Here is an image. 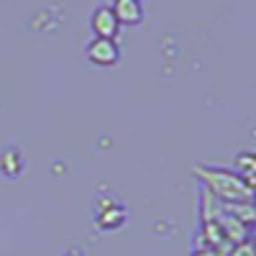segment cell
Returning a JSON list of instances; mask_svg holds the SVG:
<instances>
[{
	"label": "cell",
	"instance_id": "cell-5",
	"mask_svg": "<svg viewBox=\"0 0 256 256\" xmlns=\"http://www.w3.org/2000/svg\"><path fill=\"white\" fill-rule=\"evenodd\" d=\"M110 10L116 13L120 26H138L144 20V3L141 0H113Z\"/></svg>",
	"mask_w": 256,
	"mask_h": 256
},
{
	"label": "cell",
	"instance_id": "cell-12",
	"mask_svg": "<svg viewBox=\"0 0 256 256\" xmlns=\"http://www.w3.org/2000/svg\"><path fill=\"white\" fill-rule=\"evenodd\" d=\"M251 205H254V210H256V195H254V198H251Z\"/></svg>",
	"mask_w": 256,
	"mask_h": 256
},
{
	"label": "cell",
	"instance_id": "cell-9",
	"mask_svg": "<svg viewBox=\"0 0 256 256\" xmlns=\"http://www.w3.org/2000/svg\"><path fill=\"white\" fill-rule=\"evenodd\" d=\"M228 256H256V244L251 238H246L241 244H233L230 251H228Z\"/></svg>",
	"mask_w": 256,
	"mask_h": 256
},
{
	"label": "cell",
	"instance_id": "cell-6",
	"mask_svg": "<svg viewBox=\"0 0 256 256\" xmlns=\"http://www.w3.org/2000/svg\"><path fill=\"white\" fill-rule=\"evenodd\" d=\"M24 169H26V159L16 146H8L6 152L0 154V174L6 180H18L24 174Z\"/></svg>",
	"mask_w": 256,
	"mask_h": 256
},
{
	"label": "cell",
	"instance_id": "cell-1",
	"mask_svg": "<svg viewBox=\"0 0 256 256\" xmlns=\"http://www.w3.org/2000/svg\"><path fill=\"white\" fill-rule=\"evenodd\" d=\"M192 177L200 182V187H205L212 198H218L223 205H233V202H251V192L244 182V177L233 169L226 166H208V164H198L192 169Z\"/></svg>",
	"mask_w": 256,
	"mask_h": 256
},
{
	"label": "cell",
	"instance_id": "cell-10",
	"mask_svg": "<svg viewBox=\"0 0 256 256\" xmlns=\"http://www.w3.org/2000/svg\"><path fill=\"white\" fill-rule=\"evenodd\" d=\"M190 256H228L226 251H218V248H192Z\"/></svg>",
	"mask_w": 256,
	"mask_h": 256
},
{
	"label": "cell",
	"instance_id": "cell-2",
	"mask_svg": "<svg viewBox=\"0 0 256 256\" xmlns=\"http://www.w3.org/2000/svg\"><path fill=\"white\" fill-rule=\"evenodd\" d=\"M92 220H95L100 233H116V230H120L128 223V208L116 195L102 192V195H98V200H95Z\"/></svg>",
	"mask_w": 256,
	"mask_h": 256
},
{
	"label": "cell",
	"instance_id": "cell-7",
	"mask_svg": "<svg viewBox=\"0 0 256 256\" xmlns=\"http://www.w3.org/2000/svg\"><path fill=\"white\" fill-rule=\"evenodd\" d=\"M226 210L230 212L233 218H238L244 226H248V228L256 223V210H254L251 202H233V205H226Z\"/></svg>",
	"mask_w": 256,
	"mask_h": 256
},
{
	"label": "cell",
	"instance_id": "cell-3",
	"mask_svg": "<svg viewBox=\"0 0 256 256\" xmlns=\"http://www.w3.org/2000/svg\"><path fill=\"white\" fill-rule=\"evenodd\" d=\"M84 56H88V62L92 64V67H116V64L120 62V46L118 41L113 38H95L88 44V49H84Z\"/></svg>",
	"mask_w": 256,
	"mask_h": 256
},
{
	"label": "cell",
	"instance_id": "cell-4",
	"mask_svg": "<svg viewBox=\"0 0 256 256\" xmlns=\"http://www.w3.org/2000/svg\"><path fill=\"white\" fill-rule=\"evenodd\" d=\"M90 28L95 34V38H118L120 34V24H118V18L116 13L110 10V6H100L95 8L92 18H90Z\"/></svg>",
	"mask_w": 256,
	"mask_h": 256
},
{
	"label": "cell",
	"instance_id": "cell-11",
	"mask_svg": "<svg viewBox=\"0 0 256 256\" xmlns=\"http://www.w3.org/2000/svg\"><path fill=\"white\" fill-rule=\"evenodd\" d=\"M59 256H84V251L77 248V246H72V248H67V251H62Z\"/></svg>",
	"mask_w": 256,
	"mask_h": 256
},
{
	"label": "cell",
	"instance_id": "cell-8",
	"mask_svg": "<svg viewBox=\"0 0 256 256\" xmlns=\"http://www.w3.org/2000/svg\"><path fill=\"white\" fill-rule=\"evenodd\" d=\"M233 172H238L241 177L256 172V152H241L233 162Z\"/></svg>",
	"mask_w": 256,
	"mask_h": 256
}]
</instances>
